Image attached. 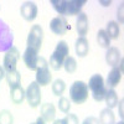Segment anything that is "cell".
<instances>
[{
	"instance_id": "cell-35",
	"label": "cell",
	"mask_w": 124,
	"mask_h": 124,
	"mask_svg": "<svg viewBox=\"0 0 124 124\" xmlns=\"http://www.w3.org/2000/svg\"><path fill=\"white\" fill-rule=\"evenodd\" d=\"M122 104H123V99L120 101V108H119V110H120V112H119V116H120V118H123V116H124V114H123V108H122Z\"/></svg>"
},
{
	"instance_id": "cell-15",
	"label": "cell",
	"mask_w": 124,
	"mask_h": 124,
	"mask_svg": "<svg viewBox=\"0 0 124 124\" xmlns=\"http://www.w3.org/2000/svg\"><path fill=\"white\" fill-rule=\"evenodd\" d=\"M86 3L87 0H67V16H75L82 13L81 10Z\"/></svg>"
},
{
	"instance_id": "cell-18",
	"label": "cell",
	"mask_w": 124,
	"mask_h": 124,
	"mask_svg": "<svg viewBox=\"0 0 124 124\" xmlns=\"http://www.w3.org/2000/svg\"><path fill=\"white\" fill-rule=\"evenodd\" d=\"M56 116V109L52 103H45L41 107V118L45 122H52Z\"/></svg>"
},
{
	"instance_id": "cell-7",
	"label": "cell",
	"mask_w": 124,
	"mask_h": 124,
	"mask_svg": "<svg viewBox=\"0 0 124 124\" xmlns=\"http://www.w3.org/2000/svg\"><path fill=\"white\" fill-rule=\"evenodd\" d=\"M25 98L31 108H37L41 104V89L36 82H31L25 91Z\"/></svg>"
},
{
	"instance_id": "cell-28",
	"label": "cell",
	"mask_w": 124,
	"mask_h": 124,
	"mask_svg": "<svg viewBox=\"0 0 124 124\" xmlns=\"http://www.w3.org/2000/svg\"><path fill=\"white\" fill-rule=\"evenodd\" d=\"M58 109L63 113H70V109H71V102L68 98L66 97H60V101H58Z\"/></svg>"
},
{
	"instance_id": "cell-31",
	"label": "cell",
	"mask_w": 124,
	"mask_h": 124,
	"mask_svg": "<svg viewBox=\"0 0 124 124\" xmlns=\"http://www.w3.org/2000/svg\"><path fill=\"white\" fill-rule=\"evenodd\" d=\"M118 20L120 23H123V4H120V6L118 8V15H117Z\"/></svg>"
},
{
	"instance_id": "cell-3",
	"label": "cell",
	"mask_w": 124,
	"mask_h": 124,
	"mask_svg": "<svg viewBox=\"0 0 124 124\" xmlns=\"http://www.w3.org/2000/svg\"><path fill=\"white\" fill-rule=\"evenodd\" d=\"M87 86H88V89H91L92 97L96 102H101L104 99L107 87L104 83V79H103V77L101 75H98V73L93 75L89 78V82L87 83Z\"/></svg>"
},
{
	"instance_id": "cell-4",
	"label": "cell",
	"mask_w": 124,
	"mask_h": 124,
	"mask_svg": "<svg viewBox=\"0 0 124 124\" xmlns=\"http://www.w3.org/2000/svg\"><path fill=\"white\" fill-rule=\"evenodd\" d=\"M52 81V75L48 70V62L44 57H39L37 61V68H36V83L41 86H47Z\"/></svg>"
},
{
	"instance_id": "cell-8",
	"label": "cell",
	"mask_w": 124,
	"mask_h": 124,
	"mask_svg": "<svg viewBox=\"0 0 124 124\" xmlns=\"http://www.w3.org/2000/svg\"><path fill=\"white\" fill-rule=\"evenodd\" d=\"M20 58V52L16 47H11L10 50H8L5 52V56H4V70L5 72H11V71H15L16 70V66H17V61Z\"/></svg>"
},
{
	"instance_id": "cell-34",
	"label": "cell",
	"mask_w": 124,
	"mask_h": 124,
	"mask_svg": "<svg viewBox=\"0 0 124 124\" xmlns=\"http://www.w3.org/2000/svg\"><path fill=\"white\" fill-rule=\"evenodd\" d=\"M54 124H66V123H65L63 118H62V119H57V120H55V122H54Z\"/></svg>"
},
{
	"instance_id": "cell-36",
	"label": "cell",
	"mask_w": 124,
	"mask_h": 124,
	"mask_svg": "<svg viewBox=\"0 0 124 124\" xmlns=\"http://www.w3.org/2000/svg\"><path fill=\"white\" fill-rule=\"evenodd\" d=\"M117 124H124V123H123V120H120V122H119V123H117Z\"/></svg>"
},
{
	"instance_id": "cell-5",
	"label": "cell",
	"mask_w": 124,
	"mask_h": 124,
	"mask_svg": "<svg viewBox=\"0 0 124 124\" xmlns=\"http://www.w3.org/2000/svg\"><path fill=\"white\" fill-rule=\"evenodd\" d=\"M44 41V30L40 25H34L30 29L29 35H27V47L35 50L36 52H39L41 45Z\"/></svg>"
},
{
	"instance_id": "cell-26",
	"label": "cell",
	"mask_w": 124,
	"mask_h": 124,
	"mask_svg": "<svg viewBox=\"0 0 124 124\" xmlns=\"http://www.w3.org/2000/svg\"><path fill=\"white\" fill-rule=\"evenodd\" d=\"M66 89V83H65V81L63 79H56L54 83H52V92H54V94L55 96H58L61 97L62 94H63V92Z\"/></svg>"
},
{
	"instance_id": "cell-14",
	"label": "cell",
	"mask_w": 124,
	"mask_h": 124,
	"mask_svg": "<svg viewBox=\"0 0 124 124\" xmlns=\"http://www.w3.org/2000/svg\"><path fill=\"white\" fill-rule=\"evenodd\" d=\"M122 54L119 48L117 47H109L107 50V54H106V62L108 63V66L110 67H116L118 66L120 62H122Z\"/></svg>"
},
{
	"instance_id": "cell-10",
	"label": "cell",
	"mask_w": 124,
	"mask_h": 124,
	"mask_svg": "<svg viewBox=\"0 0 124 124\" xmlns=\"http://www.w3.org/2000/svg\"><path fill=\"white\" fill-rule=\"evenodd\" d=\"M122 77H123V61L116 67H113L110 70V72L107 76V86L108 88H114L117 87L120 81H122Z\"/></svg>"
},
{
	"instance_id": "cell-6",
	"label": "cell",
	"mask_w": 124,
	"mask_h": 124,
	"mask_svg": "<svg viewBox=\"0 0 124 124\" xmlns=\"http://www.w3.org/2000/svg\"><path fill=\"white\" fill-rule=\"evenodd\" d=\"M14 36L9 25L0 19V52H6L13 47Z\"/></svg>"
},
{
	"instance_id": "cell-29",
	"label": "cell",
	"mask_w": 124,
	"mask_h": 124,
	"mask_svg": "<svg viewBox=\"0 0 124 124\" xmlns=\"http://www.w3.org/2000/svg\"><path fill=\"white\" fill-rule=\"evenodd\" d=\"M65 123L66 124H79V120H78V117L76 114H72V113H70V114H67L65 118H63Z\"/></svg>"
},
{
	"instance_id": "cell-22",
	"label": "cell",
	"mask_w": 124,
	"mask_h": 124,
	"mask_svg": "<svg viewBox=\"0 0 124 124\" xmlns=\"http://www.w3.org/2000/svg\"><path fill=\"white\" fill-rule=\"evenodd\" d=\"M106 32L107 35L109 36V39H114L117 40L120 35V29H119V25L118 23L116 21H109L107 24V27H106Z\"/></svg>"
},
{
	"instance_id": "cell-12",
	"label": "cell",
	"mask_w": 124,
	"mask_h": 124,
	"mask_svg": "<svg viewBox=\"0 0 124 124\" xmlns=\"http://www.w3.org/2000/svg\"><path fill=\"white\" fill-rule=\"evenodd\" d=\"M76 30H77V34L79 35V37H85V36L88 34L89 23H88V16H87L86 13H79V14L77 15Z\"/></svg>"
},
{
	"instance_id": "cell-24",
	"label": "cell",
	"mask_w": 124,
	"mask_h": 124,
	"mask_svg": "<svg viewBox=\"0 0 124 124\" xmlns=\"http://www.w3.org/2000/svg\"><path fill=\"white\" fill-rule=\"evenodd\" d=\"M51 4L60 16H67V0H51Z\"/></svg>"
},
{
	"instance_id": "cell-2",
	"label": "cell",
	"mask_w": 124,
	"mask_h": 124,
	"mask_svg": "<svg viewBox=\"0 0 124 124\" xmlns=\"http://www.w3.org/2000/svg\"><path fill=\"white\" fill-rule=\"evenodd\" d=\"M89 89L86 82L83 81H75L73 85L70 88V97L75 104H83L88 99Z\"/></svg>"
},
{
	"instance_id": "cell-16",
	"label": "cell",
	"mask_w": 124,
	"mask_h": 124,
	"mask_svg": "<svg viewBox=\"0 0 124 124\" xmlns=\"http://www.w3.org/2000/svg\"><path fill=\"white\" fill-rule=\"evenodd\" d=\"M75 50L78 57H86L89 52V42L86 37H78L75 44Z\"/></svg>"
},
{
	"instance_id": "cell-9",
	"label": "cell",
	"mask_w": 124,
	"mask_h": 124,
	"mask_svg": "<svg viewBox=\"0 0 124 124\" xmlns=\"http://www.w3.org/2000/svg\"><path fill=\"white\" fill-rule=\"evenodd\" d=\"M50 29L56 35H66L70 31L71 26L68 25L66 17H63V16H56V17H54L52 20H51Z\"/></svg>"
},
{
	"instance_id": "cell-33",
	"label": "cell",
	"mask_w": 124,
	"mask_h": 124,
	"mask_svg": "<svg viewBox=\"0 0 124 124\" xmlns=\"http://www.w3.org/2000/svg\"><path fill=\"white\" fill-rule=\"evenodd\" d=\"M4 77H5V70H4V67L0 66V81H1Z\"/></svg>"
},
{
	"instance_id": "cell-30",
	"label": "cell",
	"mask_w": 124,
	"mask_h": 124,
	"mask_svg": "<svg viewBox=\"0 0 124 124\" xmlns=\"http://www.w3.org/2000/svg\"><path fill=\"white\" fill-rule=\"evenodd\" d=\"M82 124H99V120L96 117H87L83 122H82Z\"/></svg>"
},
{
	"instance_id": "cell-1",
	"label": "cell",
	"mask_w": 124,
	"mask_h": 124,
	"mask_svg": "<svg viewBox=\"0 0 124 124\" xmlns=\"http://www.w3.org/2000/svg\"><path fill=\"white\" fill-rule=\"evenodd\" d=\"M68 52H70V47L67 45L66 41H60V42L56 45V48L52 52L50 57V66L52 70L55 71H58L63 67V62L66 60V57L68 56Z\"/></svg>"
},
{
	"instance_id": "cell-17",
	"label": "cell",
	"mask_w": 124,
	"mask_h": 124,
	"mask_svg": "<svg viewBox=\"0 0 124 124\" xmlns=\"http://www.w3.org/2000/svg\"><path fill=\"white\" fill-rule=\"evenodd\" d=\"M10 98L14 104H21L25 99V91L21 85H17L10 88Z\"/></svg>"
},
{
	"instance_id": "cell-11",
	"label": "cell",
	"mask_w": 124,
	"mask_h": 124,
	"mask_svg": "<svg viewBox=\"0 0 124 124\" xmlns=\"http://www.w3.org/2000/svg\"><path fill=\"white\" fill-rule=\"evenodd\" d=\"M20 14L26 21H34L37 16V6L34 1H25L20 8Z\"/></svg>"
},
{
	"instance_id": "cell-32",
	"label": "cell",
	"mask_w": 124,
	"mask_h": 124,
	"mask_svg": "<svg viewBox=\"0 0 124 124\" xmlns=\"http://www.w3.org/2000/svg\"><path fill=\"white\" fill-rule=\"evenodd\" d=\"M31 124H46V122H45L42 118H41V117H39V118H37V119H36L34 123H31Z\"/></svg>"
},
{
	"instance_id": "cell-19",
	"label": "cell",
	"mask_w": 124,
	"mask_h": 124,
	"mask_svg": "<svg viewBox=\"0 0 124 124\" xmlns=\"http://www.w3.org/2000/svg\"><path fill=\"white\" fill-rule=\"evenodd\" d=\"M104 101H106L107 108H109V109H113L118 104L119 99H118V94H117V92L114 91V88H107Z\"/></svg>"
},
{
	"instance_id": "cell-23",
	"label": "cell",
	"mask_w": 124,
	"mask_h": 124,
	"mask_svg": "<svg viewBox=\"0 0 124 124\" xmlns=\"http://www.w3.org/2000/svg\"><path fill=\"white\" fill-rule=\"evenodd\" d=\"M97 42H98V45L102 47V48H109L110 47V39H109V36L107 35V32H106V30H103V29H101L98 32H97Z\"/></svg>"
},
{
	"instance_id": "cell-21",
	"label": "cell",
	"mask_w": 124,
	"mask_h": 124,
	"mask_svg": "<svg viewBox=\"0 0 124 124\" xmlns=\"http://www.w3.org/2000/svg\"><path fill=\"white\" fill-rule=\"evenodd\" d=\"M5 78L8 81V85L10 86V88L21 83V75L16 70L11 71V72H5Z\"/></svg>"
},
{
	"instance_id": "cell-27",
	"label": "cell",
	"mask_w": 124,
	"mask_h": 124,
	"mask_svg": "<svg viewBox=\"0 0 124 124\" xmlns=\"http://www.w3.org/2000/svg\"><path fill=\"white\" fill-rule=\"evenodd\" d=\"M0 124H14V117L10 110L3 109L0 112Z\"/></svg>"
},
{
	"instance_id": "cell-25",
	"label": "cell",
	"mask_w": 124,
	"mask_h": 124,
	"mask_svg": "<svg viewBox=\"0 0 124 124\" xmlns=\"http://www.w3.org/2000/svg\"><path fill=\"white\" fill-rule=\"evenodd\" d=\"M63 67H65L67 73H75L76 70H77V61H76V58L72 57V56H67L65 62H63Z\"/></svg>"
},
{
	"instance_id": "cell-13",
	"label": "cell",
	"mask_w": 124,
	"mask_h": 124,
	"mask_svg": "<svg viewBox=\"0 0 124 124\" xmlns=\"http://www.w3.org/2000/svg\"><path fill=\"white\" fill-rule=\"evenodd\" d=\"M23 60H24V63L26 65V67L31 71H36L37 68V61H39V56L37 52L32 48H26L25 52L23 55Z\"/></svg>"
},
{
	"instance_id": "cell-20",
	"label": "cell",
	"mask_w": 124,
	"mask_h": 124,
	"mask_svg": "<svg viewBox=\"0 0 124 124\" xmlns=\"http://www.w3.org/2000/svg\"><path fill=\"white\" fill-rule=\"evenodd\" d=\"M99 124H116V116L112 109L104 108L99 114Z\"/></svg>"
}]
</instances>
